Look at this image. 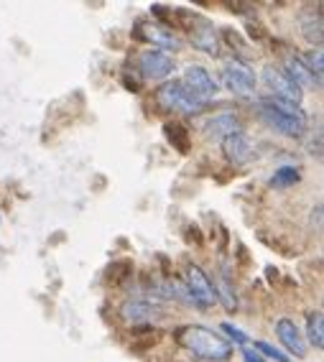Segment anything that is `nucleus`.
I'll return each instance as SVG.
<instances>
[{
  "label": "nucleus",
  "mask_w": 324,
  "mask_h": 362,
  "mask_svg": "<svg viewBox=\"0 0 324 362\" xmlns=\"http://www.w3.org/2000/svg\"><path fill=\"white\" fill-rule=\"evenodd\" d=\"M184 281H187V293L192 298V304L202 306V309H209V306L217 304V291H214L212 281L204 276V271H202L199 265L189 263Z\"/></svg>",
  "instance_id": "39448f33"
},
{
  "label": "nucleus",
  "mask_w": 324,
  "mask_h": 362,
  "mask_svg": "<svg viewBox=\"0 0 324 362\" xmlns=\"http://www.w3.org/2000/svg\"><path fill=\"white\" fill-rule=\"evenodd\" d=\"M263 82H266V87L271 90L273 100H284V103H294V105H301V100H304L301 87H299L284 69H279V66H268V69L263 71Z\"/></svg>",
  "instance_id": "423d86ee"
},
{
  "label": "nucleus",
  "mask_w": 324,
  "mask_h": 362,
  "mask_svg": "<svg viewBox=\"0 0 324 362\" xmlns=\"http://www.w3.org/2000/svg\"><path fill=\"white\" fill-rule=\"evenodd\" d=\"M192 46L199 49V52L209 54V57H217L220 54V41H217V33L209 26L207 21L197 18V28H192Z\"/></svg>",
  "instance_id": "4468645a"
},
{
  "label": "nucleus",
  "mask_w": 324,
  "mask_h": 362,
  "mask_svg": "<svg viewBox=\"0 0 324 362\" xmlns=\"http://www.w3.org/2000/svg\"><path fill=\"white\" fill-rule=\"evenodd\" d=\"M138 69L146 79H163L174 71V59L158 49H146L138 57Z\"/></svg>",
  "instance_id": "6e6552de"
},
{
  "label": "nucleus",
  "mask_w": 324,
  "mask_h": 362,
  "mask_svg": "<svg viewBox=\"0 0 324 362\" xmlns=\"http://www.w3.org/2000/svg\"><path fill=\"white\" fill-rule=\"evenodd\" d=\"M130 273H133V265H130L128 260H117V263H112L110 268H108V281H110V284H123Z\"/></svg>",
  "instance_id": "412c9836"
},
{
  "label": "nucleus",
  "mask_w": 324,
  "mask_h": 362,
  "mask_svg": "<svg viewBox=\"0 0 324 362\" xmlns=\"http://www.w3.org/2000/svg\"><path fill=\"white\" fill-rule=\"evenodd\" d=\"M222 332H225V334H230V339H233L235 344H240V347H248V337L243 334L238 327H233V324H222Z\"/></svg>",
  "instance_id": "5701e85b"
},
{
  "label": "nucleus",
  "mask_w": 324,
  "mask_h": 362,
  "mask_svg": "<svg viewBox=\"0 0 324 362\" xmlns=\"http://www.w3.org/2000/svg\"><path fill=\"white\" fill-rule=\"evenodd\" d=\"M222 153L235 166H245L253 158V146H250V141L243 133H233V136H227L222 141Z\"/></svg>",
  "instance_id": "f8f14e48"
},
{
  "label": "nucleus",
  "mask_w": 324,
  "mask_h": 362,
  "mask_svg": "<svg viewBox=\"0 0 324 362\" xmlns=\"http://www.w3.org/2000/svg\"><path fill=\"white\" fill-rule=\"evenodd\" d=\"M301 179V174H299V168L294 166H281L276 174L271 176V187L276 189H286V187H294L296 181Z\"/></svg>",
  "instance_id": "aec40b11"
},
{
  "label": "nucleus",
  "mask_w": 324,
  "mask_h": 362,
  "mask_svg": "<svg viewBox=\"0 0 324 362\" xmlns=\"http://www.w3.org/2000/svg\"><path fill=\"white\" fill-rule=\"evenodd\" d=\"M255 352H263L266 357H271L273 362H289V357L281 352V349H276L273 344H266V342H255Z\"/></svg>",
  "instance_id": "4be33fe9"
},
{
  "label": "nucleus",
  "mask_w": 324,
  "mask_h": 362,
  "mask_svg": "<svg viewBox=\"0 0 324 362\" xmlns=\"http://www.w3.org/2000/svg\"><path fill=\"white\" fill-rule=\"evenodd\" d=\"M306 337H309L311 347L322 349L324 347V317L322 311H311L306 317Z\"/></svg>",
  "instance_id": "f3484780"
},
{
  "label": "nucleus",
  "mask_w": 324,
  "mask_h": 362,
  "mask_svg": "<svg viewBox=\"0 0 324 362\" xmlns=\"http://www.w3.org/2000/svg\"><path fill=\"white\" fill-rule=\"evenodd\" d=\"M176 342L199 362H227L233 357V344L202 324H189L176 329Z\"/></svg>",
  "instance_id": "f257e3e1"
},
{
  "label": "nucleus",
  "mask_w": 324,
  "mask_h": 362,
  "mask_svg": "<svg viewBox=\"0 0 324 362\" xmlns=\"http://www.w3.org/2000/svg\"><path fill=\"white\" fill-rule=\"evenodd\" d=\"M163 133H166V138H169V143L174 146L179 153H187L189 151V133L184 125L179 123H169L166 128H163Z\"/></svg>",
  "instance_id": "a211bd4d"
},
{
  "label": "nucleus",
  "mask_w": 324,
  "mask_h": 362,
  "mask_svg": "<svg viewBox=\"0 0 324 362\" xmlns=\"http://www.w3.org/2000/svg\"><path fill=\"white\" fill-rule=\"evenodd\" d=\"M138 36L158 46V52H163V49H174V52L182 49V41L176 39V33L169 26H158V23H151V21L138 23Z\"/></svg>",
  "instance_id": "9d476101"
},
{
  "label": "nucleus",
  "mask_w": 324,
  "mask_h": 362,
  "mask_svg": "<svg viewBox=\"0 0 324 362\" xmlns=\"http://www.w3.org/2000/svg\"><path fill=\"white\" fill-rule=\"evenodd\" d=\"M156 103L158 107L166 112H182V115H197V112L204 110L202 100H197L192 92L182 84V79H171V82H163L158 90H156Z\"/></svg>",
  "instance_id": "7ed1b4c3"
},
{
  "label": "nucleus",
  "mask_w": 324,
  "mask_h": 362,
  "mask_svg": "<svg viewBox=\"0 0 324 362\" xmlns=\"http://www.w3.org/2000/svg\"><path fill=\"white\" fill-rule=\"evenodd\" d=\"M304 66L309 69V74L314 77V84L322 87V74H324V54L322 49H314V52H306V57L301 59Z\"/></svg>",
  "instance_id": "6ab92c4d"
},
{
  "label": "nucleus",
  "mask_w": 324,
  "mask_h": 362,
  "mask_svg": "<svg viewBox=\"0 0 324 362\" xmlns=\"http://www.w3.org/2000/svg\"><path fill=\"white\" fill-rule=\"evenodd\" d=\"M222 84L233 95H238V98H248V95L255 92V71L245 62L230 59L225 64V69H222Z\"/></svg>",
  "instance_id": "20e7f679"
},
{
  "label": "nucleus",
  "mask_w": 324,
  "mask_h": 362,
  "mask_svg": "<svg viewBox=\"0 0 324 362\" xmlns=\"http://www.w3.org/2000/svg\"><path fill=\"white\" fill-rule=\"evenodd\" d=\"M286 64V74L294 79V82L299 84V87H309V84H314V77L309 74V69L304 66V62H301V57H294V54H289V57L284 59Z\"/></svg>",
  "instance_id": "2eb2a0df"
},
{
  "label": "nucleus",
  "mask_w": 324,
  "mask_h": 362,
  "mask_svg": "<svg viewBox=\"0 0 324 362\" xmlns=\"http://www.w3.org/2000/svg\"><path fill=\"white\" fill-rule=\"evenodd\" d=\"M243 360L245 362H263V357H260L253 347H243Z\"/></svg>",
  "instance_id": "b1692460"
},
{
  "label": "nucleus",
  "mask_w": 324,
  "mask_h": 362,
  "mask_svg": "<svg viewBox=\"0 0 324 362\" xmlns=\"http://www.w3.org/2000/svg\"><path fill=\"white\" fill-rule=\"evenodd\" d=\"M120 317H123V322L128 324H151V322H158V319L166 317V309L158 304H154V301H125L123 306H120Z\"/></svg>",
  "instance_id": "1a4fd4ad"
},
{
  "label": "nucleus",
  "mask_w": 324,
  "mask_h": 362,
  "mask_svg": "<svg viewBox=\"0 0 324 362\" xmlns=\"http://www.w3.org/2000/svg\"><path fill=\"white\" fill-rule=\"evenodd\" d=\"M258 112H260V117H263V123L271 125L281 136L299 138L306 133V115H304V110H301V105L266 98L258 103Z\"/></svg>",
  "instance_id": "f03ea898"
},
{
  "label": "nucleus",
  "mask_w": 324,
  "mask_h": 362,
  "mask_svg": "<svg viewBox=\"0 0 324 362\" xmlns=\"http://www.w3.org/2000/svg\"><path fill=\"white\" fill-rule=\"evenodd\" d=\"M204 133L212 141H225L233 133H243V125H240V120L233 112H220V115L209 117L207 123H204Z\"/></svg>",
  "instance_id": "ddd939ff"
},
{
  "label": "nucleus",
  "mask_w": 324,
  "mask_h": 362,
  "mask_svg": "<svg viewBox=\"0 0 324 362\" xmlns=\"http://www.w3.org/2000/svg\"><path fill=\"white\" fill-rule=\"evenodd\" d=\"M182 84L197 100H202V103H209V100L217 95V82H214L212 74H209L204 66H187Z\"/></svg>",
  "instance_id": "0eeeda50"
},
{
  "label": "nucleus",
  "mask_w": 324,
  "mask_h": 362,
  "mask_svg": "<svg viewBox=\"0 0 324 362\" xmlns=\"http://www.w3.org/2000/svg\"><path fill=\"white\" fill-rule=\"evenodd\" d=\"M301 33H304V39L309 41V44H322V13H314V11H309V13L301 16Z\"/></svg>",
  "instance_id": "dca6fc26"
},
{
  "label": "nucleus",
  "mask_w": 324,
  "mask_h": 362,
  "mask_svg": "<svg viewBox=\"0 0 324 362\" xmlns=\"http://www.w3.org/2000/svg\"><path fill=\"white\" fill-rule=\"evenodd\" d=\"M276 334H279L281 344H284L294 357L306 355L309 344H306V339L301 337V332H299V327L291 322V319H279V324H276Z\"/></svg>",
  "instance_id": "9b49d317"
}]
</instances>
